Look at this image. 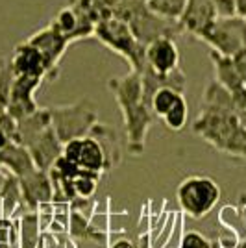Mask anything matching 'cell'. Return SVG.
<instances>
[{
    "instance_id": "7402d4cb",
    "label": "cell",
    "mask_w": 246,
    "mask_h": 248,
    "mask_svg": "<svg viewBox=\"0 0 246 248\" xmlns=\"http://www.w3.org/2000/svg\"><path fill=\"white\" fill-rule=\"evenodd\" d=\"M163 124L172 130V132H182L185 126H187V121H189V106H187V100L185 96H182L178 102L163 115Z\"/></svg>"
},
{
    "instance_id": "ba28073f",
    "label": "cell",
    "mask_w": 246,
    "mask_h": 248,
    "mask_svg": "<svg viewBox=\"0 0 246 248\" xmlns=\"http://www.w3.org/2000/svg\"><path fill=\"white\" fill-rule=\"evenodd\" d=\"M63 155L71 159L76 167L82 170H91L104 174L106 172V155L100 143L92 135H83L71 139L69 143L63 145Z\"/></svg>"
},
{
    "instance_id": "5b68a950",
    "label": "cell",
    "mask_w": 246,
    "mask_h": 248,
    "mask_svg": "<svg viewBox=\"0 0 246 248\" xmlns=\"http://www.w3.org/2000/svg\"><path fill=\"white\" fill-rule=\"evenodd\" d=\"M52 126L56 130L62 143H69L71 139L89 135L92 126L98 123L96 104L91 98H80L65 106H52Z\"/></svg>"
},
{
    "instance_id": "1f68e13d",
    "label": "cell",
    "mask_w": 246,
    "mask_h": 248,
    "mask_svg": "<svg viewBox=\"0 0 246 248\" xmlns=\"http://www.w3.org/2000/svg\"><path fill=\"white\" fill-rule=\"evenodd\" d=\"M235 6H237V15H246V0H235Z\"/></svg>"
},
{
    "instance_id": "4fadbf2b",
    "label": "cell",
    "mask_w": 246,
    "mask_h": 248,
    "mask_svg": "<svg viewBox=\"0 0 246 248\" xmlns=\"http://www.w3.org/2000/svg\"><path fill=\"white\" fill-rule=\"evenodd\" d=\"M218 17L213 0H187L185 10L180 17V26L184 33H189L193 37H198L209 22H213Z\"/></svg>"
},
{
    "instance_id": "9c48e42d",
    "label": "cell",
    "mask_w": 246,
    "mask_h": 248,
    "mask_svg": "<svg viewBox=\"0 0 246 248\" xmlns=\"http://www.w3.org/2000/svg\"><path fill=\"white\" fill-rule=\"evenodd\" d=\"M43 82L45 78H39V76H15L6 111H10L19 121L22 117L33 113L35 109H39V106L35 102V93L43 85Z\"/></svg>"
},
{
    "instance_id": "5bb4252c",
    "label": "cell",
    "mask_w": 246,
    "mask_h": 248,
    "mask_svg": "<svg viewBox=\"0 0 246 248\" xmlns=\"http://www.w3.org/2000/svg\"><path fill=\"white\" fill-rule=\"evenodd\" d=\"M10 62L17 76H39L48 80V67L43 54L28 41L15 46Z\"/></svg>"
},
{
    "instance_id": "83f0119b",
    "label": "cell",
    "mask_w": 246,
    "mask_h": 248,
    "mask_svg": "<svg viewBox=\"0 0 246 248\" xmlns=\"http://www.w3.org/2000/svg\"><path fill=\"white\" fill-rule=\"evenodd\" d=\"M231 98H233V109H235L237 117L246 124V87H239L231 93Z\"/></svg>"
},
{
    "instance_id": "52a82bcc",
    "label": "cell",
    "mask_w": 246,
    "mask_h": 248,
    "mask_svg": "<svg viewBox=\"0 0 246 248\" xmlns=\"http://www.w3.org/2000/svg\"><path fill=\"white\" fill-rule=\"evenodd\" d=\"M26 41L33 45L43 54V58L46 62V67H48V80L46 82H54L60 76L62 58L65 56L67 48L71 46L69 39L50 22L48 26L37 30L35 33H31Z\"/></svg>"
},
{
    "instance_id": "7c38bea8",
    "label": "cell",
    "mask_w": 246,
    "mask_h": 248,
    "mask_svg": "<svg viewBox=\"0 0 246 248\" xmlns=\"http://www.w3.org/2000/svg\"><path fill=\"white\" fill-rule=\"evenodd\" d=\"M26 148L30 150L35 167L43 170H48L56 163V159L63 154V143L56 134L54 126H48L35 139H31Z\"/></svg>"
},
{
    "instance_id": "ac0fdd59",
    "label": "cell",
    "mask_w": 246,
    "mask_h": 248,
    "mask_svg": "<svg viewBox=\"0 0 246 248\" xmlns=\"http://www.w3.org/2000/svg\"><path fill=\"white\" fill-rule=\"evenodd\" d=\"M71 235L78 243H85V245H96L100 247L106 241V235L102 232H98L87 220L85 215H82L80 211H72L71 213Z\"/></svg>"
},
{
    "instance_id": "d4e9b609",
    "label": "cell",
    "mask_w": 246,
    "mask_h": 248,
    "mask_svg": "<svg viewBox=\"0 0 246 248\" xmlns=\"http://www.w3.org/2000/svg\"><path fill=\"white\" fill-rule=\"evenodd\" d=\"M146 4L157 15L172 19V21H180L187 0H146Z\"/></svg>"
},
{
    "instance_id": "f1b7e54d",
    "label": "cell",
    "mask_w": 246,
    "mask_h": 248,
    "mask_svg": "<svg viewBox=\"0 0 246 248\" xmlns=\"http://www.w3.org/2000/svg\"><path fill=\"white\" fill-rule=\"evenodd\" d=\"M231 60H233V65H235L237 74H239L241 82H243V85L246 87V48H243V50H239L237 54H233Z\"/></svg>"
},
{
    "instance_id": "d6a6232c",
    "label": "cell",
    "mask_w": 246,
    "mask_h": 248,
    "mask_svg": "<svg viewBox=\"0 0 246 248\" xmlns=\"http://www.w3.org/2000/svg\"><path fill=\"white\" fill-rule=\"evenodd\" d=\"M211 248H230V247H224V245H220L218 241H211ZM237 248H241V247H237Z\"/></svg>"
},
{
    "instance_id": "4dcf8cb0",
    "label": "cell",
    "mask_w": 246,
    "mask_h": 248,
    "mask_svg": "<svg viewBox=\"0 0 246 248\" xmlns=\"http://www.w3.org/2000/svg\"><path fill=\"white\" fill-rule=\"evenodd\" d=\"M109 248H137L134 243H130V241H126V239H121V241H117V243H113Z\"/></svg>"
},
{
    "instance_id": "ffe728a7",
    "label": "cell",
    "mask_w": 246,
    "mask_h": 248,
    "mask_svg": "<svg viewBox=\"0 0 246 248\" xmlns=\"http://www.w3.org/2000/svg\"><path fill=\"white\" fill-rule=\"evenodd\" d=\"M39 215L37 211H28L21 217L19 222V248H37L39 247Z\"/></svg>"
},
{
    "instance_id": "8fae6325",
    "label": "cell",
    "mask_w": 246,
    "mask_h": 248,
    "mask_svg": "<svg viewBox=\"0 0 246 248\" xmlns=\"http://www.w3.org/2000/svg\"><path fill=\"white\" fill-rule=\"evenodd\" d=\"M146 67L159 74H169L180 69V50L174 37H157L146 45Z\"/></svg>"
},
{
    "instance_id": "8992f818",
    "label": "cell",
    "mask_w": 246,
    "mask_h": 248,
    "mask_svg": "<svg viewBox=\"0 0 246 248\" xmlns=\"http://www.w3.org/2000/svg\"><path fill=\"white\" fill-rule=\"evenodd\" d=\"M196 39L205 43L211 50L231 58L239 50L246 48V19L237 13L228 17L218 15L200 31Z\"/></svg>"
},
{
    "instance_id": "277c9868",
    "label": "cell",
    "mask_w": 246,
    "mask_h": 248,
    "mask_svg": "<svg viewBox=\"0 0 246 248\" xmlns=\"http://www.w3.org/2000/svg\"><path fill=\"white\" fill-rule=\"evenodd\" d=\"M176 200L187 217L204 218L220 200V187L213 178L204 174L187 176L176 189Z\"/></svg>"
},
{
    "instance_id": "603a6c76",
    "label": "cell",
    "mask_w": 246,
    "mask_h": 248,
    "mask_svg": "<svg viewBox=\"0 0 246 248\" xmlns=\"http://www.w3.org/2000/svg\"><path fill=\"white\" fill-rule=\"evenodd\" d=\"M98 172H91V170H80V174L72 180V189H74V200L76 198H91L98 187V180H100Z\"/></svg>"
},
{
    "instance_id": "d590c367",
    "label": "cell",
    "mask_w": 246,
    "mask_h": 248,
    "mask_svg": "<svg viewBox=\"0 0 246 248\" xmlns=\"http://www.w3.org/2000/svg\"><path fill=\"white\" fill-rule=\"evenodd\" d=\"M241 248H246V243H241Z\"/></svg>"
},
{
    "instance_id": "44dd1931",
    "label": "cell",
    "mask_w": 246,
    "mask_h": 248,
    "mask_svg": "<svg viewBox=\"0 0 246 248\" xmlns=\"http://www.w3.org/2000/svg\"><path fill=\"white\" fill-rule=\"evenodd\" d=\"M182 96H184V93L178 91V89L161 87V89H157L154 93V96H152V100H150V109H152V113H154L157 119H163V115L167 113Z\"/></svg>"
},
{
    "instance_id": "74e56055",
    "label": "cell",
    "mask_w": 246,
    "mask_h": 248,
    "mask_svg": "<svg viewBox=\"0 0 246 248\" xmlns=\"http://www.w3.org/2000/svg\"><path fill=\"white\" fill-rule=\"evenodd\" d=\"M245 19H246V15H245Z\"/></svg>"
},
{
    "instance_id": "e0dca14e",
    "label": "cell",
    "mask_w": 246,
    "mask_h": 248,
    "mask_svg": "<svg viewBox=\"0 0 246 248\" xmlns=\"http://www.w3.org/2000/svg\"><path fill=\"white\" fill-rule=\"evenodd\" d=\"M209 58L213 63V69H215V80L220 85H224L230 93H233L235 89L243 87V82L237 74V69L233 65V60L230 56H222L218 52L211 50L209 52Z\"/></svg>"
},
{
    "instance_id": "30bf717a",
    "label": "cell",
    "mask_w": 246,
    "mask_h": 248,
    "mask_svg": "<svg viewBox=\"0 0 246 248\" xmlns=\"http://www.w3.org/2000/svg\"><path fill=\"white\" fill-rule=\"evenodd\" d=\"M19 186H21L24 204L33 211H37L39 207L46 206L54 200V186H52L48 170L35 169L26 176H21Z\"/></svg>"
},
{
    "instance_id": "8d00e7d4",
    "label": "cell",
    "mask_w": 246,
    "mask_h": 248,
    "mask_svg": "<svg viewBox=\"0 0 246 248\" xmlns=\"http://www.w3.org/2000/svg\"><path fill=\"white\" fill-rule=\"evenodd\" d=\"M0 111H2V108H0Z\"/></svg>"
},
{
    "instance_id": "f546056e",
    "label": "cell",
    "mask_w": 246,
    "mask_h": 248,
    "mask_svg": "<svg viewBox=\"0 0 246 248\" xmlns=\"http://www.w3.org/2000/svg\"><path fill=\"white\" fill-rule=\"evenodd\" d=\"M213 2H215L216 13L220 17H228V15H235L237 13L235 0H213Z\"/></svg>"
},
{
    "instance_id": "d6986e66",
    "label": "cell",
    "mask_w": 246,
    "mask_h": 248,
    "mask_svg": "<svg viewBox=\"0 0 246 248\" xmlns=\"http://www.w3.org/2000/svg\"><path fill=\"white\" fill-rule=\"evenodd\" d=\"M22 193L19 186V178L13 174L6 176V182L0 189V217L10 218L17 206L21 204ZM24 202V200H22Z\"/></svg>"
},
{
    "instance_id": "2e32d148",
    "label": "cell",
    "mask_w": 246,
    "mask_h": 248,
    "mask_svg": "<svg viewBox=\"0 0 246 248\" xmlns=\"http://www.w3.org/2000/svg\"><path fill=\"white\" fill-rule=\"evenodd\" d=\"M102 146L104 155H106V172L113 170L115 167L123 161V154H121V145H119V137L117 132L113 130L109 124L98 123L92 126L91 134Z\"/></svg>"
},
{
    "instance_id": "836d02e7",
    "label": "cell",
    "mask_w": 246,
    "mask_h": 248,
    "mask_svg": "<svg viewBox=\"0 0 246 248\" xmlns=\"http://www.w3.org/2000/svg\"><path fill=\"white\" fill-rule=\"evenodd\" d=\"M4 182H6V174H4L2 169H0V189H2V186H4Z\"/></svg>"
},
{
    "instance_id": "6da1fadb",
    "label": "cell",
    "mask_w": 246,
    "mask_h": 248,
    "mask_svg": "<svg viewBox=\"0 0 246 248\" xmlns=\"http://www.w3.org/2000/svg\"><path fill=\"white\" fill-rule=\"evenodd\" d=\"M193 132L220 154L246 159V124L237 117L231 93L216 80L205 85Z\"/></svg>"
},
{
    "instance_id": "4316f807",
    "label": "cell",
    "mask_w": 246,
    "mask_h": 248,
    "mask_svg": "<svg viewBox=\"0 0 246 248\" xmlns=\"http://www.w3.org/2000/svg\"><path fill=\"white\" fill-rule=\"evenodd\" d=\"M178 248H211V241L200 232H187L180 241Z\"/></svg>"
},
{
    "instance_id": "cb8c5ba5",
    "label": "cell",
    "mask_w": 246,
    "mask_h": 248,
    "mask_svg": "<svg viewBox=\"0 0 246 248\" xmlns=\"http://www.w3.org/2000/svg\"><path fill=\"white\" fill-rule=\"evenodd\" d=\"M19 143V121L6 109L0 111V150Z\"/></svg>"
},
{
    "instance_id": "e575fe53",
    "label": "cell",
    "mask_w": 246,
    "mask_h": 248,
    "mask_svg": "<svg viewBox=\"0 0 246 248\" xmlns=\"http://www.w3.org/2000/svg\"><path fill=\"white\" fill-rule=\"evenodd\" d=\"M241 202H243V204H245V207H246V197H243V200H241ZM246 243V241H245Z\"/></svg>"
},
{
    "instance_id": "484cf974",
    "label": "cell",
    "mask_w": 246,
    "mask_h": 248,
    "mask_svg": "<svg viewBox=\"0 0 246 248\" xmlns=\"http://www.w3.org/2000/svg\"><path fill=\"white\" fill-rule=\"evenodd\" d=\"M15 76L17 74L13 71V65H11L10 58H2L0 60V108L2 109H6V106L10 102Z\"/></svg>"
},
{
    "instance_id": "7a4b0ae2",
    "label": "cell",
    "mask_w": 246,
    "mask_h": 248,
    "mask_svg": "<svg viewBox=\"0 0 246 248\" xmlns=\"http://www.w3.org/2000/svg\"><path fill=\"white\" fill-rule=\"evenodd\" d=\"M108 87L119 104L126 130V146L132 155H141L146 148V135L155 121L150 106L144 102L141 73L130 71L124 76L111 78Z\"/></svg>"
},
{
    "instance_id": "9a60e30c",
    "label": "cell",
    "mask_w": 246,
    "mask_h": 248,
    "mask_svg": "<svg viewBox=\"0 0 246 248\" xmlns=\"http://www.w3.org/2000/svg\"><path fill=\"white\" fill-rule=\"evenodd\" d=\"M0 169H6L10 174L21 178L35 170L37 167L33 163V157L26 146L21 143H13L0 150Z\"/></svg>"
},
{
    "instance_id": "3957f363",
    "label": "cell",
    "mask_w": 246,
    "mask_h": 248,
    "mask_svg": "<svg viewBox=\"0 0 246 248\" xmlns=\"http://www.w3.org/2000/svg\"><path fill=\"white\" fill-rule=\"evenodd\" d=\"M94 37L102 43L104 46H108L109 50L119 54L124 58L130 71L141 73L146 67V46L134 35V31L130 28V24L123 19L117 17H108L104 21L96 22L94 26Z\"/></svg>"
}]
</instances>
